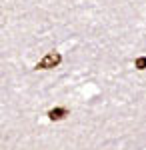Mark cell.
I'll use <instances>...</instances> for the list:
<instances>
[{"instance_id": "obj_1", "label": "cell", "mask_w": 146, "mask_h": 150, "mask_svg": "<svg viewBox=\"0 0 146 150\" xmlns=\"http://www.w3.org/2000/svg\"><path fill=\"white\" fill-rule=\"evenodd\" d=\"M62 62V54L60 52H48L38 64H36V68L38 70H50V68H54V66H58Z\"/></svg>"}, {"instance_id": "obj_2", "label": "cell", "mask_w": 146, "mask_h": 150, "mask_svg": "<svg viewBox=\"0 0 146 150\" xmlns=\"http://www.w3.org/2000/svg\"><path fill=\"white\" fill-rule=\"evenodd\" d=\"M68 114H70V112H68V108H64V106H56V108L48 110V118H50V120H62V118H66Z\"/></svg>"}, {"instance_id": "obj_3", "label": "cell", "mask_w": 146, "mask_h": 150, "mask_svg": "<svg viewBox=\"0 0 146 150\" xmlns=\"http://www.w3.org/2000/svg\"><path fill=\"white\" fill-rule=\"evenodd\" d=\"M134 68H138V70H144L146 68V56H138L134 60Z\"/></svg>"}]
</instances>
